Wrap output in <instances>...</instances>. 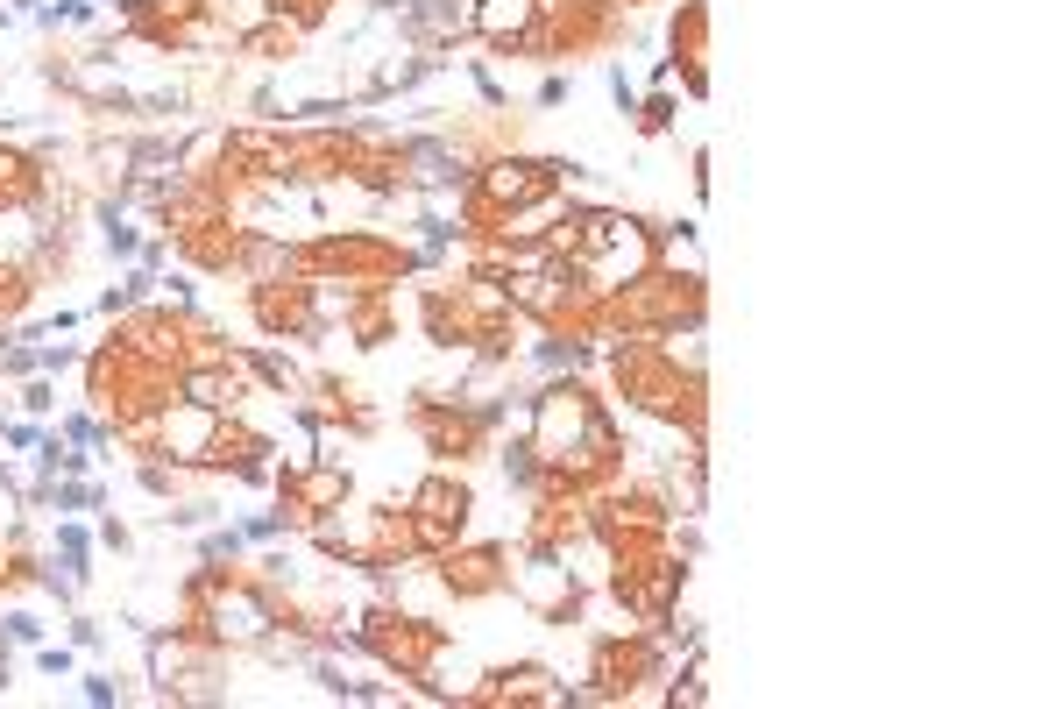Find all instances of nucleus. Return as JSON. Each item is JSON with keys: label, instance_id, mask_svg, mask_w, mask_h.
Masks as SVG:
<instances>
[{"label": "nucleus", "instance_id": "nucleus-1", "mask_svg": "<svg viewBox=\"0 0 1063 709\" xmlns=\"http://www.w3.org/2000/svg\"><path fill=\"white\" fill-rule=\"evenodd\" d=\"M525 440L539 454V483H560V490H603L617 468H624V433L617 419L589 398L582 383H546L532 398V419H525Z\"/></svg>", "mask_w": 1063, "mask_h": 709}, {"label": "nucleus", "instance_id": "nucleus-3", "mask_svg": "<svg viewBox=\"0 0 1063 709\" xmlns=\"http://www.w3.org/2000/svg\"><path fill=\"white\" fill-rule=\"evenodd\" d=\"M709 312V291H702V270H667L652 263L638 270L631 284H617L603 298V327L617 334H645V341H681V327L695 334Z\"/></svg>", "mask_w": 1063, "mask_h": 709}, {"label": "nucleus", "instance_id": "nucleus-6", "mask_svg": "<svg viewBox=\"0 0 1063 709\" xmlns=\"http://www.w3.org/2000/svg\"><path fill=\"white\" fill-rule=\"evenodd\" d=\"M589 532L610 554H645V546L674 539V504L660 490H610L603 504H589Z\"/></svg>", "mask_w": 1063, "mask_h": 709}, {"label": "nucleus", "instance_id": "nucleus-17", "mask_svg": "<svg viewBox=\"0 0 1063 709\" xmlns=\"http://www.w3.org/2000/svg\"><path fill=\"white\" fill-rule=\"evenodd\" d=\"M674 114H681V107H674V93H652V100H638V107H631L638 135H667V128H674Z\"/></svg>", "mask_w": 1063, "mask_h": 709}, {"label": "nucleus", "instance_id": "nucleus-2", "mask_svg": "<svg viewBox=\"0 0 1063 709\" xmlns=\"http://www.w3.org/2000/svg\"><path fill=\"white\" fill-rule=\"evenodd\" d=\"M610 376L617 390L652 412V419H667V426H688V440L702 447V426H709V405H702V355L681 362L674 341H645V334H624L610 348Z\"/></svg>", "mask_w": 1063, "mask_h": 709}, {"label": "nucleus", "instance_id": "nucleus-13", "mask_svg": "<svg viewBox=\"0 0 1063 709\" xmlns=\"http://www.w3.org/2000/svg\"><path fill=\"white\" fill-rule=\"evenodd\" d=\"M468 29L489 36L497 50H525V36L539 29V0H475V8H468Z\"/></svg>", "mask_w": 1063, "mask_h": 709}, {"label": "nucleus", "instance_id": "nucleus-23", "mask_svg": "<svg viewBox=\"0 0 1063 709\" xmlns=\"http://www.w3.org/2000/svg\"><path fill=\"white\" fill-rule=\"evenodd\" d=\"M36 667H43L50 681H64V674H71V653H64V646H36Z\"/></svg>", "mask_w": 1063, "mask_h": 709}, {"label": "nucleus", "instance_id": "nucleus-14", "mask_svg": "<svg viewBox=\"0 0 1063 709\" xmlns=\"http://www.w3.org/2000/svg\"><path fill=\"white\" fill-rule=\"evenodd\" d=\"M440 582H447L454 596H497V589L511 582V568H504V546H475V554H454V546H447V568H440Z\"/></svg>", "mask_w": 1063, "mask_h": 709}, {"label": "nucleus", "instance_id": "nucleus-8", "mask_svg": "<svg viewBox=\"0 0 1063 709\" xmlns=\"http://www.w3.org/2000/svg\"><path fill=\"white\" fill-rule=\"evenodd\" d=\"M376 660H390L404 681H426L433 674V660H440V646H447V632L440 624H426V617H390V610H376V617H362V632H355Z\"/></svg>", "mask_w": 1063, "mask_h": 709}, {"label": "nucleus", "instance_id": "nucleus-26", "mask_svg": "<svg viewBox=\"0 0 1063 709\" xmlns=\"http://www.w3.org/2000/svg\"><path fill=\"white\" fill-rule=\"evenodd\" d=\"M86 702H121V688L107 674H86Z\"/></svg>", "mask_w": 1063, "mask_h": 709}, {"label": "nucleus", "instance_id": "nucleus-20", "mask_svg": "<svg viewBox=\"0 0 1063 709\" xmlns=\"http://www.w3.org/2000/svg\"><path fill=\"white\" fill-rule=\"evenodd\" d=\"M241 546H249V539H241V532H227V525H220V532H206V539H199V561H234V554H241Z\"/></svg>", "mask_w": 1063, "mask_h": 709}, {"label": "nucleus", "instance_id": "nucleus-22", "mask_svg": "<svg viewBox=\"0 0 1063 709\" xmlns=\"http://www.w3.org/2000/svg\"><path fill=\"white\" fill-rule=\"evenodd\" d=\"M107 249H114V256H135V249H142V242H135V227H128V220H114V213H107Z\"/></svg>", "mask_w": 1063, "mask_h": 709}, {"label": "nucleus", "instance_id": "nucleus-7", "mask_svg": "<svg viewBox=\"0 0 1063 709\" xmlns=\"http://www.w3.org/2000/svg\"><path fill=\"white\" fill-rule=\"evenodd\" d=\"M660 674H667L660 639H645L638 624H624V632L596 639V653H589V702H631L645 681H660Z\"/></svg>", "mask_w": 1063, "mask_h": 709}, {"label": "nucleus", "instance_id": "nucleus-12", "mask_svg": "<svg viewBox=\"0 0 1063 709\" xmlns=\"http://www.w3.org/2000/svg\"><path fill=\"white\" fill-rule=\"evenodd\" d=\"M284 504L291 511H341L348 504V468L334 461H312V468H284Z\"/></svg>", "mask_w": 1063, "mask_h": 709}, {"label": "nucleus", "instance_id": "nucleus-27", "mask_svg": "<svg viewBox=\"0 0 1063 709\" xmlns=\"http://www.w3.org/2000/svg\"><path fill=\"white\" fill-rule=\"evenodd\" d=\"M610 93H617V107H624V114L638 107V86H631V78H624V71H610Z\"/></svg>", "mask_w": 1063, "mask_h": 709}, {"label": "nucleus", "instance_id": "nucleus-11", "mask_svg": "<svg viewBox=\"0 0 1063 709\" xmlns=\"http://www.w3.org/2000/svg\"><path fill=\"white\" fill-rule=\"evenodd\" d=\"M681 78H688V93L702 100L709 93V0H681V15H674V57Z\"/></svg>", "mask_w": 1063, "mask_h": 709}, {"label": "nucleus", "instance_id": "nucleus-4", "mask_svg": "<svg viewBox=\"0 0 1063 709\" xmlns=\"http://www.w3.org/2000/svg\"><path fill=\"white\" fill-rule=\"evenodd\" d=\"M582 164H560V156H497L482 178H475V192H468V220L475 227H511V220H525L532 206H546L553 192H560V178H575Z\"/></svg>", "mask_w": 1063, "mask_h": 709}, {"label": "nucleus", "instance_id": "nucleus-18", "mask_svg": "<svg viewBox=\"0 0 1063 709\" xmlns=\"http://www.w3.org/2000/svg\"><path fill=\"white\" fill-rule=\"evenodd\" d=\"M0 639H8V646H43V617L8 610V617H0Z\"/></svg>", "mask_w": 1063, "mask_h": 709}, {"label": "nucleus", "instance_id": "nucleus-5", "mask_svg": "<svg viewBox=\"0 0 1063 709\" xmlns=\"http://www.w3.org/2000/svg\"><path fill=\"white\" fill-rule=\"evenodd\" d=\"M681 582H688V554H674V546L610 554V596H617V610L638 624V632H660V624L674 617Z\"/></svg>", "mask_w": 1063, "mask_h": 709}, {"label": "nucleus", "instance_id": "nucleus-28", "mask_svg": "<svg viewBox=\"0 0 1063 709\" xmlns=\"http://www.w3.org/2000/svg\"><path fill=\"white\" fill-rule=\"evenodd\" d=\"M0 22H8V15H0Z\"/></svg>", "mask_w": 1063, "mask_h": 709}, {"label": "nucleus", "instance_id": "nucleus-10", "mask_svg": "<svg viewBox=\"0 0 1063 709\" xmlns=\"http://www.w3.org/2000/svg\"><path fill=\"white\" fill-rule=\"evenodd\" d=\"M468 702H567V709H582L589 702V688H567V681H553V667H497L489 674V688H475Z\"/></svg>", "mask_w": 1063, "mask_h": 709}, {"label": "nucleus", "instance_id": "nucleus-15", "mask_svg": "<svg viewBox=\"0 0 1063 709\" xmlns=\"http://www.w3.org/2000/svg\"><path fill=\"white\" fill-rule=\"evenodd\" d=\"M702 674H709V660H702V646H688V667H681V681L667 688V702H674V709H702V702H709V681H702Z\"/></svg>", "mask_w": 1063, "mask_h": 709}, {"label": "nucleus", "instance_id": "nucleus-19", "mask_svg": "<svg viewBox=\"0 0 1063 709\" xmlns=\"http://www.w3.org/2000/svg\"><path fill=\"white\" fill-rule=\"evenodd\" d=\"M50 504H57V511H86V504H100V483H78V476H71V483H50Z\"/></svg>", "mask_w": 1063, "mask_h": 709}, {"label": "nucleus", "instance_id": "nucleus-24", "mask_svg": "<svg viewBox=\"0 0 1063 709\" xmlns=\"http://www.w3.org/2000/svg\"><path fill=\"white\" fill-rule=\"evenodd\" d=\"M171 483H178V476H171V468H163V461H149V468H142V490H156V497H171Z\"/></svg>", "mask_w": 1063, "mask_h": 709}, {"label": "nucleus", "instance_id": "nucleus-9", "mask_svg": "<svg viewBox=\"0 0 1063 709\" xmlns=\"http://www.w3.org/2000/svg\"><path fill=\"white\" fill-rule=\"evenodd\" d=\"M468 511H475V497H468L461 476H426L412 490V504H404V518H412V532H419V554H447V546L461 539V525H468Z\"/></svg>", "mask_w": 1063, "mask_h": 709}, {"label": "nucleus", "instance_id": "nucleus-25", "mask_svg": "<svg viewBox=\"0 0 1063 709\" xmlns=\"http://www.w3.org/2000/svg\"><path fill=\"white\" fill-rule=\"evenodd\" d=\"M567 93H575V78H560V71H553V78H546V86H539V107H560Z\"/></svg>", "mask_w": 1063, "mask_h": 709}, {"label": "nucleus", "instance_id": "nucleus-16", "mask_svg": "<svg viewBox=\"0 0 1063 709\" xmlns=\"http://www.w3.org/2000/svg\"><path fill=\"white\" fill-rule=\"evenodd\" d=\"M504 476H511V490H539V454H532V440H525V433L504 447Z\"/></svg>", "mask_w": 1063, "mask_h": 709}, {"label": "nucleus", "instance_id": "nucleus-21", "mask_svg": "<svg viewBox=\"0 0 1063 709\" xmlns=\"http://www.w3.org/2000/svg\"><path fill=\"white\" fill-rule=\"evenodd\" d=\"M270 15H277V22H284V15H291V22H319L326 0H270Z\"/></svg>", "mask_w": 1063, "mask_h": 709}]
</instances>
